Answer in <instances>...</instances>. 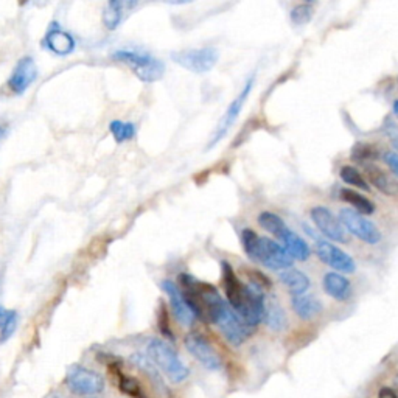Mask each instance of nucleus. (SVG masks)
Wrapping results in <instances>:
<instances>
[{
    "label": "nucleus",
    "mask_w": 398,
    "mask_h": 398,
    "mask_svg": "<svg viewBox=\"0 0 398 398\" xmlns=\"http://www.w3.org/2000/svg\"><path fill=\"white\" fill-rule=\"evenodd\" d=\"M148 358L151 360L154 365H158V369L165 374L172 383H182L187 380L188 372L187 365L182 363V360L172 345L168 342L162 341V339H151L148 342Z\"/></svg>",
    "instance_id": "obj_1"
},
{
    "label": "nucleus",
    "mask_w": 398,
    "mask_h": 398,
    "mask_svg": "<svg viewBox=\"0 0 398 398\" xmlns=\"http://www.w3.org/2000/svg\"><path fill=\"white\" fill-rule=\"evenodd\" d=\"M113 58L115 61L126 64L134 72L135 76L145 83H154L164 76V63L159 61L153 55L147 53V51L120 49L114 51Z\"/></svg>",
    "instance_id": "obj_2"
},
{
    "label": "nucleus",
    "mask_w": 398,
    "mask_h": 398,
    "mask_svg": "<svg viewBox=\"0 0 398 398\" xmlns=\"http://www.w3.org/2000/svg\"><path fill=\"white\" fill-rule=\"evenodd\" d=\"M172 60L178 66L187 69L193 74H207L210 72L219 60V51L215 47H202V49H190L173 51Z\"/></svg>",
    "instance_id": "obj_3"
},
{
    "label": "nucleus",
    "mask_w": 398,
    "mask_h": 398,
    "mask_svg": "<svg viewBox=\"0 0 398 398\" xmlns=\"http://www.w3.org/2000/svg\"><path fill=\"white\" fill-rule=\"evenodd\" d=\"M265 291L260 290L256 285H244L243 297L240 300V305L233 311L241 317L247 327L252 330L263 321L265 311Z\"/></svg>",
    "instance_id": "obj_4"
},
{
    "label": "nucleus",
    "mask_w": 398,
    "mask_h": 398,
    "mask_svg": "<svg viewBox=\"0 0 398 398\" xmlns=\"http://www.w3.org/2000/svg\"><path fill=\"white\" fill-rule=\"evenodd\" d=\"M252 262L263 265L267 270L274 271L288 270V267H292V263H295L283 246H280L277 241L267 237H258V243Z\"/></svg>",
    "instance_id": "obj_5"
},
{
    "label": "nucleus",
    "mask_w": 398,
    "mask_h": 398,
    "mask_svg": "<svg viewBox=\"0 0 398 398\" xmlns=\"http://www.w3.org/2000/svg\"><path fill=\"white\" fill-rule=\"evenodd\" d=\"M338 218L347 233L355 235L358 240L364 241V243L376 244L381 241L380 229L370 219L365 218L364 215L355 212L354 208H341Z\"/></svg>",
    "instance_id": "obj_6"
},
{
    "label": "nucleus",
    "mask_w": 398,
    "mask_h": 398,
    "mask_svg": "<svg viewBox=\"0 0 398 398\" xmlns=\"http://www.w3.org/2000/svg\"><path fill=\"white\" fill-rule=\"evenodd\" d=\"M66 383L72 392L76 395H95L104 389L101 375L83 365H72L67 372Z\"/></svg>",
    "instance_id": "obj_7"
},
{
    "label": "nucleus",
    "mask_w": 398,
    "mask_h": 398,
    "mask_svg": "<svg viewBox=\"0 0 398 398\" xmlns=\"http://www.w3.org/2000/svg\"><path fill=\"white\" fill-rule=\"evenodd\" d=\"M254 84H256V78L252 76V78H249V80H247V83L244 84L243 89H241V92L237 95V99H235V100L229 104V108H227L226 114L223 115V119H221V122L218 123L217 129H215V133H213V135H212L210 142H208L207 149L213 148L215 145H217L218 142L223 140V137H224L227 133H229V129L232 128L233 123L237 122L238 115H240V113H241V109H243L244 103H246V100H247V97H249V94H251Z\"/></svg>",
    "instance_id": "obj_8"
},
{
    "label": "nucleus",
    "mask_w": 398,
    "mask_h": 398,
    "mask_svg": "<svg viewBox=\"0 0 398 398\" xmlns=\"http://www.w3.org/2000/svg\"><path fill=\"white\" fill-rule=\"evenodd\" d=\"M310 217L317 229L321 231L330 241H336V243H347L349 241L347 231L344 229L342 223L330 208L324 206L313 207Z\"/></svg>",
    "instance_id": "obj_9"
},
{
    "label": "nucleus",
    "mask_w": 398,
    "mask_h": 398,
    "mask_svg": "<svg viewBox=\"0 0 398 398\" xmlns=\"http://www.w3.org/2000/svg\"><path fill=\"white\" fill-rule=\"evenodd\" d=\"M185 349L188 354L193 355L197 360L208 370L221 369V358L213 349V345L208 342V339L201 335V333H188L185 336Z\"/></svg>",
    "instance_id": "obj_10"
},
{
    "label": "nucleus",
    "mask_w": 398,
    "mask_h": 398,
    "mask_svg": "<svg viewBox=\"0 0 398 398\" xmlns=\"http://www.w3.org/2000/svg\"><path fill=\"white\" fill-rule=\"evenodd\" d=\"M316 256L324 265L333 267L339 274H351L356 270L355 260L330 241H319L316 244Z\"/></svg>",
    "instance_id": "obj_11"
},
{
    "label": "nucleus",
    "mask_w": 398,
    "mask_h": 398,
    "mask_svg": "<svg viewBox=\"0 0 398 398\" xmlns=\"http://www.w3.org/2000/svg\"><path fill=\"white\" fill-rule=\"evenodd\" d=\"M160 288L164 290V292L167 295L168 300H169V306H172V311L174 317L178 319V322L185 325V327H190V325L194 322V313L192 311L190 305L187 304V300L182 295V291L179 290V286L173 283L172 280H164V282L160 283Z\"/></svg>",
    "instance_id": "obj_12"
},
{
    "label": "nucleus",
    "mask_w": 398,
    "mask_h": 398,
    "mask_svg": "<svg viewBox=\"0 0 398 398\" xmlns=\"http://www.w3.org/2000/svg\"><path fill=\"white\" fill-rule=\"evenodd\" d=\"M36 78L38 69L35 60L31 56H24L11 72V76L8 78V88L11 92L21 95L35 83Z\"/></svg>",
    "instance_id": "obj_13"
},
{
    "label": "nucleus",
    "mask_w": 398,
    "mask_h": 398,
    "mask_svg": "<svg viewBox=\"0 0 398 398\" xmlns=\"http://www.w3.org/2000/svg\"><path fill=\"white\" fill-rule=\"evenodd\" d=\"M44 45L50 51H53V53L63 56L69 55L75 50V39L56 22H53L49 27L47 35H45Z\"/></svg>",
    "instance_id": "obj_14"
},
{
    "label": "nucleus",
    "mask_w": 398,
    "mask_h": 398,
    "mask_svg": "<svg viewBox=\"0 0 398 398\" xmlns=\"http://www.w3.org/2000/svg\"><path fill=\"white\" fill-rule=\"evenodd\" d=\"M324 291L327 295L338 300V302H347V300L354 295V288H351L350 280L339 272H327L322 279Z\"/></svg>",
    "instance_id": "obj_15"
},
{
    "label": "nucleus",
    "mask_w": 398,
    "mask_h": 398,
    "mask_svg": "<svg viewBox=\"0 0 398 398\" xmlns=\"http://www.w3.org/2000/svg\"><path fill=\"white\" fill-rule=\"evenodd\" d=\"M365 176H367V179L365 181H369L380 193L386 194V197L390 198L398 197V181L380 167L365 165Z\"/></svg>",
    "instance_id": "obj_16"
},
{
    "label": "nucleus",
    "mask_w": 398,
    "mask_h": 398,
    "mask_svg": "<svg viewBox=\"0 0 398 398\" xmlns=\"http://www.w3.org/2000/svg\"><path fill=\"white\" fill-rule=\"evenodd\" d=\"M279 240L282 241V244L285 247V251L290 254V257L292 260H300V262H305L311 256V247L306 241L300 237L299 233L295 231H291L290 227H286L283 233L280 235Z\"/></svg>",
    "instance_id": "obj_17"
},
{
    "label": "nucleus",
    "mask_w": 398,
    "mask_h": 398,
    "mask_svg": "<svg viewBox=\"0 0 398 398\" xmlns=\"http://www.w3.org/2000/svg\"><path fill=\"white\" fill-rule=\"evenodd\" d=\"M263 322L272 331H285L288 329V316H286V311L277 302L276 297H267L265 300Z\"/></svg>",
    "instance_id": "obj_18"
},
{
    "label": "nucleus",
    "mask_w": 398,
    "mask_h": 398,
    "mask_svg": "<svg viewBox=\"0 0 398 398\" xmlns=\"http://www.w3.org/2000/svg\"><path fill=\"white\" fill-rule=\"evenodd\" d=\"M221 270H223V285L226 290L227 304L232 306V310H235L240 305L241 297H243L244 285L240 282V279L237 277V274H235L233 267L227 262L221 263Z\"/></svg>",
    "instance_id": "obj_19"
},
{
    "label": "nucleus",
    "mask_w": 398,
    "mask_h": 398,
    "mask_svg": "<svg viewBox=\"0 0 398 398\" xmlns=\"http://www.w3.org/2000/svg\"><path fill=\"white\" fill-rule=\"evenodd\" d=\"M279 279L280 283H282L292 296L306 295V291H308V288L311 286L310 277L302 271L296 270V267H288V270L280 271Z\"/></svg>",
    "instance_id": "obj_20"
},
{
    "label": "nucleus",
    "mask_w": 398,
    "mask_h": 398,
    "mask_svg": "<svg viewBox=\"0 0 398 398\" xmlns=\"http://www.w3.org/2000/svg\"><path fill=\"white\" fill-rule=\"evenodd\" d=\"M291 306L302 321H311V319H315L316 316L321 315V311H322L321 300H317L315 296H311V295L292 296Z\"/></svg>",
    "instance_id": "obj_21"
},
{
    "label": "nucleus",
    "mask_w": 398,
    "mask_h": 398,
    "mask_svg": "<svg viewBox=\"0 0 398 398\" xmlns=\"http://www.w3.org/2000/svg\"><path fill=\"white\" fill-rule=\"evenodd\" d=\"M135 6L134 2H123V0H110L103 10V24L106 25V28L115 30L122 24L123 17L128 8Z\"/></svg>",
    "instance_id": "obj_22"
},
{
    "label": "nucleus",
    "mask_w": 398,
    "mask_h": 398,
    "mask_svg": "<svg viewBox=\"0 0 398 398\" xmlns=\"http://www.w3.org/2000/svg\"><path fill=\"white\" fill-rule=\"evenodd\" d=\"M110 372L114 374L115 380H117V386H119V389L123 394H126L131 398H149L145 390H143V388L140 386V383L137 381L135 378L123 374L119 365L110 364Z\"/></svg>",
    "instance_id": "obj_23"
},
{
    "label": "nucleus",
    "mask_w": 398,
    "mask_h": 398,
    "mask_svg": "<svg viewBox=\"0 0 398 398\" xmlns=\"http://www.w3.org/2000/svg\"><path fill=\"white\" fill-rule=\"evenodd\" d=\"M341 199L347 202L351 207H354V210L361 213V215H372L375 212V206L374 202L369 201L365 197H363L361 193H358L355 190H351V188H342L341 190Z\"/></svg>",
    "instance_id": "obj_24"
},
{
    "label": "nucleus",
    "mask_w": 398,
    "mask_h": 398,
    "mask_svg": "<svg viewBox=\"0 0 398 398\" xmlns=\"http://www.w3.org/2000/svg\"><path fill=\"white\" fill-rule=\"evenodd\" d=\"M258 224L262 226L266 232H270L271 235H274V237H277V238L283 233L286 227H288L277 213H272L267 210L258 215Z\"/></svg>",
    "instance_id": "obj_25"
},
{
    "label": "nucleus",
    "mask_w": 398,
    "mask_h": 398,
    "mask_svg": "<svg viewBox=\"0 0 398 398\" xmlns=\"http://www.w3.org/2000/svg\"><path fill=\"white\" fill-rule=\"evenodd\" d=\"M17 325V315L16 311L6 310L5 306L0 304V342L6 341V339L13 336Z\"/></svg>",
    "instance_id": "obj_26"
},
{
    "label": "nucleus",
    "mask_w": 398,
    "mask_h": 398,
    "mask_svg": "<svg viewBox=\"0 0 398 398\" xmlns=\"http://www.w3.org/2000/svg\"><path fill=\"white\" fill-rule=\"evenodd\" d=\"M378 158H380V151L370 143L360 142L351 148V160L358 162V164H365V162L376 160Z\"/></svg>",
    "instance_id": "obj_27"
},
{
    "label": "nucleus",
    "mask_w": 398,
    "mask_h": 398,
    "mask_svg": "<svg viewBox=\"0 0 398 398\" xmlns=\"http://www.w3.org/2000/svg\"><path fill=\"white\" fill-rule=\"evenodd\" d=\"M109 131L114 135V139L117 142L122 143V142L133 139V137L135 135V126H134V123L114 120L109 123Z\"/></svg>",
    "instance_id": "obj_28"
},
{
    "label": "nucleus",
    "mask_w": 398,
    "mask_h": 398,
    "mask_svg": "<svg viewBox=\"0 0 398 398\" xmlns=\"http://www.w3.org/2000/svg\"><path fill=\"white\" fill-rule=\"evenodd\" d=\"M339 176H341V179L347 185H351V187H355V188H361V190H369L367 181H365L364 176L360 172H358L355 167L344 165L341 168V172H339Z\"/></svg>",
    "instance_id": "obj_29"
},
{
    "label": "nucleus",
    "mask_w": 398,
    "mask_h": 398,
    "mask_svg": "<svg viewBox=\"0 0 398 398\" xmlns=\"http://www.w3.org/2000/svg\"><path fill=\"white\" fill-rule=\"evenodd\" d=\"M313 15H315V8H313L311 3H299L291 10L290 17L292 24L300 27V25L308 24L313 19Z\"/></svg>",
    "instance_id": "obj_30"
},
{
    "label": "nucleus",
    "mask_w": 398,
    "mask_h": 398,
    "mask_svg": "<svg viewBox=\"0 0 398 398\" xmlns=\"http://www.w3.org/2000/svg\"><path fill=\"white\" fill-rule=\"evenodd\" d=\"M258 237L260 235H257L252 229H244L243 232H241V246H243L244 254L251 260L254 258V254H256Z\"/></svg>",
    "instance_id": "obj_31"
},
{
    "label": "nucleus",
    "mask_w": 398,
    "mask_h": 398,
    "mask_svg": "<svg viewBox=\"0 0 398 398\" xmlns=\"http://www.w3.org/2000/svg\"><path fill=\"white\" fill-rule=\"evenodd\" d=\"M247 277H249L251 280V285H256L258 286L260 290H270L272 283H271V280L267 279L263 272H260V271H256V270H247Z\"/></svg>",
    "instance_id": "obj_32"
},
{
    "label": "nucleus",
    "mask_w": 398,
    "mask_h": 398,
    "mask_svg": "<svg viewBox=\"0 0 398 398\" xmlns=\"http://www.w3.org/2000/svg\"><path fill=\"white\" fill-rule=\"evenodd\" d=\"M384 134L388 135V139L392 143V147L397 149L398 153V125L395 123V120H392V117H386V120H384Z\"/></svg>",
    "instance_id": "obj_33"
},
{
    "label": "nucleus",
    "mask_w": 398,
    "mask_h": 398,
    "mask_svg": "<svg viewBox=\"0 0 398 398\" xmlns=\"http://www.w3.org/2000/svg\"><path fill=\"white\" fill-rule=\"evenodd\" d=\"M383 160H384V164L390 168V172H392L398 178V153L389 149V151L383 154Z\"/></svg>",
    "instance_id": "obj_34"
},
{
    "label": "nucleus",
    "mask_w": 398,
    "mask_h": 398,
    "mask_svg": "<svg viewBox=\"0 0 398 398\" xmlns=\"http://www.w3.org/2000/svg\"><path fill=\"white\" fill-rule=\"evenodd\" d=\"M159 327H160V331L164 333L165 336L168 338H173L172 335V330H169V324H168V316H167V313L164 310V306H162V313H160V319H159Z\"/></svg>",
    "instance_id": "obj_35"
},
{
    "label": "nucleus",
    "mask_w": 398,
    "mask_h": 398,
    "mask_svg": "<svg viewBox=\"0 0 398 398\" xmlns=\"http://www.w3.org/2000/svg\"><path fill=\"white\" fill-rule=\"evenodd\" d=\"M378 398H398V395L394 389L381 388L380 392H378Z\"/></svg>",
    "instance_id": "obj_36"
},
{
    "label": "nucleus",
    "mask_w": 398,
    "mask_h": 398,
    "mask_svg": "<svg viewBox=\"0 0 398 398\" xmlns=\"http://www.w3.org/2000/svg\"><path fill=\"white\" fill-rule=\"evenodd\" d=\"M394 114L398 117V100L394 103Z\"/></svg>",
    "instance_id": "obj_37"
},
{
    "label": "nucleus",
    "mask_w": 398,
    "mask_h": 398,
    "mask_svg": "<svg viewBox=\"0 0 398 398\" xmlns=\"http://www.w3.org/2000/svg\"><path fill=\"white\" fill-rule=\"evenodd\" d=\"M90 398H97V397H90Z\"/></svg>",
    "instance_id": "obj_38"
},
{
    "label": "nucleus",
    "mask_w": 398,
    "mask_h": 398,
    "mask_svg": "<svg viewBox=\"0 0 398 398\" xmlns=\"http://www.w3.org/2000/svg\"><path fill=\"white\" fill-rule=\"evenodd\" d=\"M0 133H2V129H0Z\"/></svg>",
    "instance_id": "obj_39"
}]
</instances>
